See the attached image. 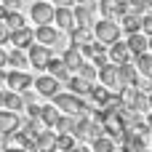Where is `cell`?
<instances>
[{"mask_svg":"<svg viewBox=\"0 0 152 152\" xmlns=\"http://www.w3.org/2000/svg\"><path fill=\"white\" fill-rule=\"evenodd\" d=\"M142 32H144L147 37L152 35V13H150V11H147V13H142Z\"/></svg>","mask_w":152,"mask_h":152,"instance_id":"836d02e7","label":"cell"},{"mask_svg":"<svg viewBox=\"0 0 152 152\" xmlns=\"http://www.w3.org/2000/svg\"><path fill=\"white\" fill-rule=\"evenodd\" d=\"M3 107H5V110H13V112H19V110H24V96H21L19 91H5Z\"/></svg>","mask_w":152,"mask_h":152,"instance_id":"603a6c76","label":"cell"},{"mask_svg":"<svg viewBox=\"0 0 152 152\" xmlns=\"http://www.w3.org/2000/svg\"><path fill=\"white\" fill-rule=\"evenodd\" d=\"M91 147H94L96 152L112 150V147H115V139H112V136H96V139H91Z\"/></svg>","mask_w":152,"mask_h":152,"instance_id":"f546056e","label":"cell"},{"mask_svg":"<svg viewBox=\"0 0 152 152\" xmlns=\"http://www.w3.org/2000/svg\"><path fill=\"white\" fill-rule=\"evenodd\" d=\"M53 5H75V0H51Z\"/></svg>","mask_w":152,"mask_h":152,"instance_id":"ab89813d","label":"cell"},{"mask_svg":"<svg viewBox=\"0 0 152 152\" xmlns=\"http://www.w3.org/2000/svg\"><path fill=\"white\" fill-rule=\"evenodd\" d=\"M120 139H123V147H126L128 152H134V150H144V147H147V142L142 139V134H136V131H131V128H126Z\"/></svg>","mask_w":152,"mask_h":152,"instance_id":"ac0fdd59","label":"cell"},{"mask_svg":"<svg viewBox=\"0 0 152 152\" xmlns=\"http://www.w3.org/2000/svg\"><path fill=\"white\" fill-rule=\"evenodd\" d=\"M3 5H5L8 11H19V8H21V0H3Z\"/></svg>","mask_w":152,"mask_h":152,"instance_id":"74e56055","label":"cell"},{"mask_svg":"<svg viewBox=\"0 0 152 152\" xmlns=\"http://www.w3.org/2000/svg\"><path fill=\"white\" fill-rule=\"evenodd\" d=\"M21 128V120H19V112H13V110H5V107H0V134L8 139V136H13L16 131Z\"/></svg>","mask_w":152,"mask_h":152,"instance_id":"5b68a950","label":"cell"},{"mask_svg":"<svg viewBox=\"0 0 152 152\" xmlns=\"http://www.w3.org/2000/svg\"><path fill=\"white\" fill-rule=\"evenodd\" d=\"M27 115H29V118H40V104L27 102Z\"/></svg>","mask_w":152,"mask_h":152,"instance_id":"8d00e7d4","label":"cell"},{"mask_svg":"<svg viewBox=\"0 0 152 152\" xmlns=\"http://www.w3.org/2000/svg\"><path fill=\"white\" fill-rule=\"evenodd\" d=\"M45 69H48V75H53L59 83L61 80H69V69H67V64H64V59H48V64H45Z\"/></svg>","mask_w":152,"mask_h":152,"instance_id":"2e32d148","label":"cell"},{"mask_svg":"<svg viewBox=\"0 0 152 152\" xmlns=\"http://www.w3.org/2000/svg\"><path fill=\"white\" fill-rule=\"evenodd\" d=\"M3 21L8 24V29H19V27H24V16H21L19 11H8Z\"/></svg>","mask_w":152,"mask_h":152,"instance_id":"4dcf8cb0","label":"cell"},{"mask_svg":"<svg viewBox=\"0 0 152 152\" xmlns=\"http://www.w3.org/2000/svg\"><path fill=\"white\" fill-rule=\"evenodd\" d=\"M3 77H5V69H0V83H3Z\"/></svg>","mask_w":152,"mask_h":152,"instance_id":"ee69618b","label":"cell"},{"mask_svg":"<svg viewBox=\"0 0 152 152\" xmlns=\"http://www.w3.org/2000/svg\"><path fill=\"white\" fill-rule=\"evenodd\" d=\"M126 43H128V48H131V53H134V56H139V53L150 51V45H147V43H150V37H147L144 32H131Z\"/></svg>","mask_w":152,"mask_h":152,"instance_id":"9a60e30c","label":"cell"},{"mask_svg":"<svg viewBox=\"0 0 152 152\" xmlns=\"http://www.w3.org/2000/svg\"><path fill=\"white\" fill-rule=\"evenodd\" d=\"M77 75H80V77H86V80H91V83H94V77H96V75H99V69H96V67H94V61H91V64H86V61H83V64H80V67H77Z\"/></svg>","mask_w":152,"mask_h":152,"instance_id":"1f68e13d","label":"cell"},{"mask_svg":"<svg viewBox=\"0 0 152 152\" xmlns=\"http://www.w3.org/2000/svg\"><path fill=\"white\" fill-rule=\"evenodd\" d=\"M59 107L53 104V107H40V123L43 126H48V128H53L56 126V120H59Z\"/></svg>","mask_w":152,"mask_h":152,"instance_id":"d4e9b609","label":"cell"},{"mask_svg":"<svg viewBox=\"0 0 152 152\" xmlns=\"http://www.w3.org/2000/svg\"><path fill=\"white\" fill-rule=\"evenodd\" d=\"M107 53H110V61H115V64H123V61H131V48H128V43H123V40H115V43H110V48H107Z\"/></svg>","mask_w":152,"mask_h":152,"instance_id":"7c38bea8","label":"cell"},{"mask_svg":"<svg viewBox=\"0 0 152 152\" xmlns=\"http://www.w3.org/2000/svg\"><path fill=\"white\" fill-rule=\"evenodd\" d=\"M29 16H32L35 24H53V5L43 3V0H35V5L29 8Z\"/></svg>","mask_w":152,"mask_h":152,"instance_id":"52a82bcc","label":"cell"},{"mask_svg":"<svg viewBox=\"0 0 152 152\" xmlns=\"http://www.w3.org/2000/svg\"><path fill=\"white\" fill-rule=\"evenodd\" d=\"M8 64H13L16 69H24V67L29 64V56L24 53V48H13V51L8 53Z\"/></svg>","mask_w":152,"mask_h":152,"instance_id":"4316f807","label":"cell"},{"mask_svg":"<svg viewBox=\"0 0 152 152\" xmlns=\"http://www.w3.org/2000/svg\"><path fill=\"white\" fill-rule=\"evenodd\" d=\"M131 8L139 13H147V11H152V0H131Z\"/></svg>","mask_w":152,"mask_h":152,"instance_id":"d6a6232c","label":"cell"},{"mask_svg":"<svg viewBox=\"0 0 152 152\" xmlns=\"http://www.w3.org/2000/svg\"><path fill=\"white\" fill-rule=\"evenodd\" d=\"M67 83H69V91H72V94H77V96H88V94H91V86H94L91 80H86V77H80V75L69 77Z\"/></svg>","mask_w":152,"mask_h":152,"instance_id":"7402d4cb","label":"cell"},{"mask_svg":"<svg viewBox=\"0 0 152 152\" xmlns=\"http://www.w3.org/2000/svg\"><path fill=\"white\" fill-rule=\"evenodd\" d=\"M120 35H123V27L115 19H110V16H104L102 21L94 24V37L102 40V43H107V45L115 43V40H120Z\"/></svg>","mask_w":152,"mask_h":152,"instance_id":"6da1fadb","label":"cell"},{"mask_svg":"<svg viewBox=\"0 0 152 152\" xmlns=\"http://www.w3.org/2000/svg\"><path fill=\"white\" fill-rule=\"evenodd\" d=\"M77 8H75V19H77V24H91V19H94V11H96V3H75Z\"/></svg>","mask_w":152,"mask_h":152,"instance_id":"ffe728a7","label":"cell"},{"mask_svg":"<svg viewBox=\"0 0 152 152\" xmlns=\"http://www.w3.org/2000/svg\"><path fill=\"white\" fill-rule=\"evenodd\" d=\"M147 45H150V53H152V35H150V43H147Z\"/></svg>","mask_w":152,"mask_h":152,"instance_id":"f6af8a7d","label":"cell"},{"mask_svg":"<svg viewBox=\"0 0 152 152\" xmlns=\"http://www.w3.org/2000/svg\"><path fill=\"white\" fill-rule=\"evenodd\" d=\"M94 40V32H91V24H77L75 29H69V45H77V48H86L88 43Z\"/></svg>","mask_w":152,"mask_h":152,"instance_id":"8fae6325","label":"cell"},{"mask_svg":"<svg viewBox=\"0 0 152 152\" xmlns=\"http://www.w3.org/2000/svg\"><path fill=\"white\" fill-rule=\"evenodd\" d=\"M8 37H11V29H8V24L0 19V45H3V43H8Z\"/></svg>","mask_w":152,"mask_h":152,"instance_id":"d590c367","label":"cell"},{"mask_svg":"<svg viewBox=\"0 0 152 152\" xmlns=\"http://www.w3.org/2000/svg\"><path fill=\"white\" fill-rule=\"evenodd\" d=\"M35 142H37V150H56V131L53 128H43L35 134Z\"/></svg>","mask_w":152,"mask_h":152,"instance_id":"e0dca14e","label":"cell"},{"mask_svg":"<svg viewBox=\"0 0 152 152\" xmlns=\"http://www.w3.org/2000/svg\"><path fill=\"white\" fill-rule=\"evenodd\" d=\"M35 40L43 43V45H64V43H67L51 24H37V29H35Z\"/></svg>","mask_w":152,"mask_h":152,"instance_id":"8992f818","label":"cell"},{"mask_svg":"<svg viewBox=\"0 0 152 152\" xmlns=\"http://www.w3.org/2000/svg\"><path fill=\"white\" fill-rule=\"evenodd\" d=\"M75 123H77V115H69V112H64V115H59V120H56V131L59 134H72L75 131Z\"/></svg>","mask_w":152,"mask_h":152,"instance_id":"cb8c5ba5","label":"cell"},{"mask_svg":"<svg viewBox=\"0 0 152 152\" xmlns=\"http://www.w3.org/2000/svg\"><path fill=\"white\" fill-rule=\"evenodd\" d=\"M3 99H5V91L0 88V107H3Z\"/></svg>","mask_w":152,"mask_h":152,"instance_id":"7bdbcfd3","label":"cell"},{"mask_svg":"<svg viewBox=\"0 0 152 152\" xmlns=\"http://www.w3.org/2000/svg\"><path fill=\"white\" fill-rule=\"evenodd\" d=\"M99 107H104L107 102H110V96H112V91L107 88V86H91V94H88Z\"/></svg>","mask_w":152,"mask_h":152,"instance_id":"484cf974","label":"cell"},{"mask_svg":"<svg viewBox=\"0 0 152 152\" xmlns=\"http://www.w3.org/2000/svg\"><path fill=\"white\" fill-rule=\"evenodd\" d=\"M75 3H94V0H75Z\"/></svg>","mask_w":152,"mask_h":152,"instance_id":"bcb514c9","label":"cell"},{"mask_svg":"<svg viewBox=\"0 0 152 152\" xmlns=\"http://www.w3.org/2000/svg\"><path fill=\"white\" fill-rule=\"evenodd\" d=\"M120 21H123V24H120L123 32H128V35H131V32H142V13H139V11L131 8L128 13L120 16Z\"/></svg>","mask_w":152,"mask_h":152,"instance_id":"5bb4252c","label":"cell"},{"mask_svg":"<svg viewBox=\"0 0 152 152\" xmlns=\"http://www.w3.org/2000/svg\"><path fill=\"white\" fill-rule=\"evenodd\" d=\"M5 64H8V53H5V51H3V48H0V69H3V67H5Z\"/></svg>","mask_w":152,"mask_h":152,"instance_id":"f35d334b","label":"cell"},{"mask_svg":"<svg viewBox=\"0 0 152 152\" xmlns=\"http://www.w3.org/2000/svg\"><path fill=\"white\" fill-rule=\"evenodd\" d=\"M147 128H150V134H152V110H150V115H147Z\"/></svg>","mask_w":152,"mask_h":152,"instance_id":"60d3db41","label":"cell"},{"mask_svg":"<svg viewBox=\"0 0 152 152\" xmlns=\"http://www.w3.org/2000/svg\"><path fill=\"white\" fill-rule=\"evenodd\" d=\"M16 48H29L32 43H35V32L32 29H27V27H19V29H11V37H8Z\"/></svg>","mask_w":152,"mask_h":152,"instance_id":"4fadbf2b","label":"cell"},{"mask_svg":"<svg viewBox=\"0 0 152 152\" xmlns=\"http://www.w3.org/2000/svg\"><path fill=\"white\" fill-rule=\"evenodd\" d=\"M5 86L8 88H13V91H27L32 83H35V77H29L27 72H21V69H13V72H5Z\"/></svg>","mask_w":152,"mask_h":152,"instance_id":"30bf717a","label":"cell"},{"mask_svg":"<svg viewBox=\"0 0 152 152\" xmlns=\"http://www.w3.org/2000/svg\"><path fill=\"white\" fill-rule=\"evenodd\" d=\"M134 59H136V69H139L142 75L152 77V53L150 51H144V53H139V56H134Z\"/></svg>","mask_w":152,"mask_h":152,"instance_id":"83f0119b","label":"cell"},{"mask_svg":"<svg viewBox=\"0 0 152 152\" xmlns=\"http://www.w3.org/2000/svg\"><path fill=\"white\" fill-rule=\"evenodd\" d=\"M147 110H152V91H150V96H147Z\"/></svg>","mask_w":152,"mask_h":152,"instance_id":"b9f144b4","label":"cell"},{"mask_svg":"<svg viewBox=\"0 0 152 152\" xmlns=\"http://www.w3.org/2000/svg\"><path fill=\"white\" fill-rule=\"evenodd\" d=\"M64 64H67V69H77L80 64H83V51L77 48V45H67V51H64Z\"/></svg>","mask_w":152,"mask_h":152,"instance_id":"44dd1931","label":"cell"},{"mask_svg":"<svg viewBox=\"0 0 152 152\" xmlns=\"http://www.w3.org/2000/svg\"><path fill=\"white\" fill-rule=\"evenodd\" d=\"M32 86H35V91H37L40 96H48V99H53V96L59 94V88H61L53 75H40V77H35Z\"/></svg>","mask_w":152,"mask_h":152,"instance_id":"9c48e42d","label":"cell"},{"mask_svg":"<svg viewBox=\"0 0 152 152\" xmlns=\"http://www.w3.org/2000/svg\"><path fill=\"white\" fill-rule=\"evenodd\" d=\"M53 24H59L61 29H75L77 27V19H75L72 5H56L53 8Z\"/></svg>","mask_w":152,"mask_h":152,"instance_id":"ba28073f","label":"cell"},{"mask_svg":"<svg viewBox=\"0 0 152 152\" xmlns=\"http://www.w3.org/2000/svg\"><path fill=\"white\" fill-rule=\"evenodd\" d=\"M56 150H64V152L75 150V136H72V134H59V131H56Z\"/></svg>","mask_w":152,"mask_h":152,"instance_id":"f1b7e54d","label":"cell"},{"mask_svg":"<svg viewBox=\"0 0 152 152\" xmlns=\"http://www.w3.org/2000/svg\"><path fill=\"white\" fill-rule=\"evenodd\" d=\"M27 56H29V67L35 69H45L48 59H51V45H43V43H32L27 48Z\"/></svg>","mask_w":152,"mask_h":152,"instance_id":"277c9868","label":"cell"},{"mask_svg":"<svg viewBox=\"0 0 152 152\" xmlns=\"http://www.w3.org/2000/svg\"><path fill=\"white\" fill-rule=\"evenodd\" d=\"M120 67V80H123V86H139V69L131 64V61H123V64H118Z\"/></svg>","mask_w":152,"mask_h":152,"instance_id":"d6986e66","label":"cell"},{"mask_svg":"<svg viewBox=\"0 0 152 152\" xmlns=\"http://www.w3.org/2000/svg\"><path fill=\"white\" fill-rule=\"evenodd\" d=\"M53 104L59 107V112H69V115H77V112H86L88 110L86 102H83V96H77L72 91H59L53 96Z\"/></svg>","mask_w":152,"mask_h":152,"instance_id":"7a4b0ae2","label":"cell"},{"mask_svg":"<svg viewBox=\"0 0 152 152\" xmlns=\"http://www.w3.org/2000/svg\"><path fill=\"white\" fill-rule=\"evenodd\" d=\"M99 80H102V86H107L112 94H120V88H123L120 67H118L115 61H107L104 67H99Z\"/></svg>","mask_w":152,"mask_h":152,"instance_id":"3957f363","label":"cell"},{"mask_svg":"<svg viewBox=\"0 0 152 152\" xmlns=\"http://www.w3.org/2000/svg\"><path fill=\"white\" fill-rule=\"evenodd\" d=\"M91 61H94V67H104V64L110 61V53H94Z\"/></svg>","mask_w":152,"mask_h":152,"instance_id":"e575fe53","label":"cell"}]
</instances>
